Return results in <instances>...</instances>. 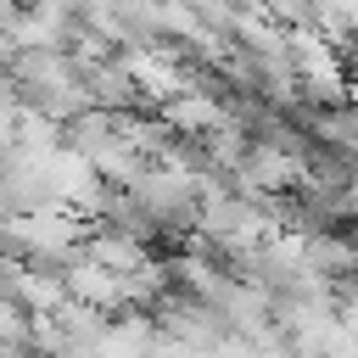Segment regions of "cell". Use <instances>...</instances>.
<instances>
[{
  "label": "cell",
  "mask_w": 358,
  "mask_h": 358,
  "mask_svg": "<svg viewBox=\"0 0 358 358\" xmlns=\"http://www.w3.org/2000/svg\"><path fill=\"white\" fill-rule=\"evenodd\" d=\"M62 280H67V296H78L90 308H106V313L123 308V274H112L106 263H95L84 246L73 257H62Z\"/></svg>",
  "instance_id": "obj_1"
},
{
  "label": "cell",
  "mask_w": 358,
  "mask_h": 358,
  "mask_svg": "<svg viewBox=\"0 0 358 358\" xmlns=\"http://www.w3.org/2000/svg\"><path fill=\"white\" fill-rule=\"evenodd\" d=\"M157 112H162L179 134H207V129L229 123V101H218L213 90H196V84H190V90H179L173 101H162Z\"/></svg>",
  "instance_id": "obj_2"
},
{
  "label": "cell",
  "mask_w": 358,
  "mask_h": 358,
  "mask_svg": "<svg viewBox=\"0 0 358 358\" xmlns=\"http://www.w3.org/2000/svg\"><path fill=\"white\" fill-rule=\"evenodd\" d=\"M84 252H90L95 263H106L112 274H134V268H145V263H151V246H145V241H134V235H123V229H112V224L90 229V235H84Z\"/></svg>",
  "instance_id": "obj_3"
},
{
  "label": "cell",
  "mask_w": 358,
  "mask_h": 358,
  "mask_svg": "<svg viewBox=\"0 0 358 358\" xmlns=\"http://www.w3.org/2000/svg\"><path fill=\"white\" fill-rule=\"evenodd\" d=\"M17 302H22L28 313H56V308L67 302L62 268H56V263H22V274H17Z\"/></svg>",
  "instance_id": "obj_4"
},
{
  "label": "cell",
  "mask_w": 358,
  "mask_h": 358,
  "mask_svg": "<svg viewBox=\"0 0 358 358\" xmlns=\"http://www.w3.org/2000/svg\"><path fill=\"white\" fill-rule=\"evenodd\" d=\"M308 129H313L319 145H330V151H341V157L358 162V106H341V101L313 106L308 112Z\"/></svg>",
  "instance_id": "obj_5"
},
{
  "label": "cell",
  "mask_w": 358,
  "mask_h": 358,
  "mask_svg": "<svg viewBox=\"0 0 358 358\" xmlns=\"http://www.w3.org/2000/svg\"><path fill=\"white\" fill-rule=\"evenodd\" d=\"M0 347H34V313L17 296H0Z\"/></svg>",
  "instance_id": "obj_6"
}]
</instances>
